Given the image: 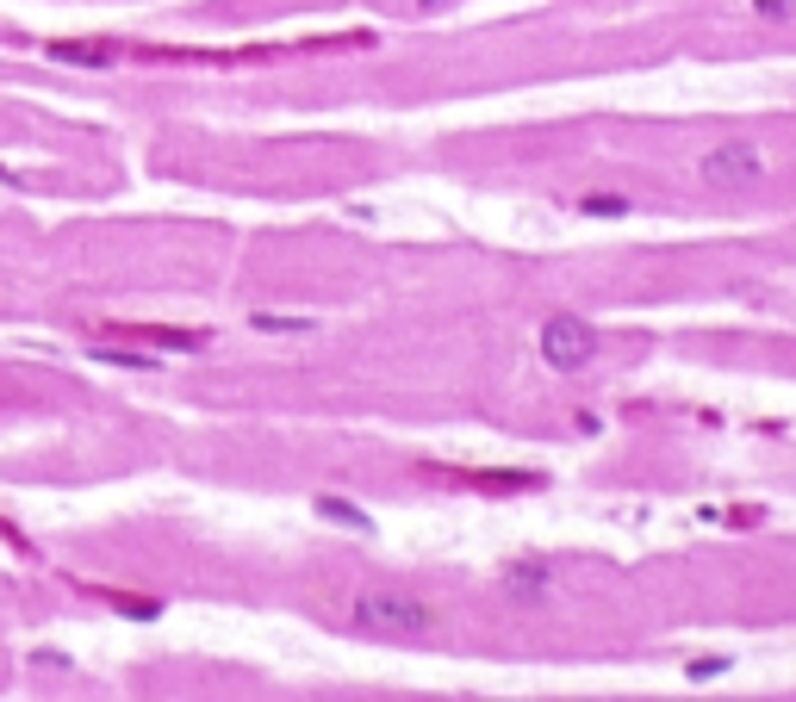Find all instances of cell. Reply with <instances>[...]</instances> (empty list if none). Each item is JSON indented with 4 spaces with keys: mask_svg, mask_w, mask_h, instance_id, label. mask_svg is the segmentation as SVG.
<instances>
[{
    "mask_svg": "<svg viewBox=\"0 0 796 702\" xmlns=\"http://www.w3.org/2000/svg\"><path fill=\"white\" fill-rule=\"evenodd\" d=\"M542 360L554 367V374H578V367H592L597 360V329L585 324V317L561 312L542 324Z\"/></svg>",
    "mask_w": 796,
    "mask_h": 702,
    "instance_id": "obj_2",
    "label": "cell"
},
{
    "mask_svg": "<svg viewBox=\"0 0 796 702\" xmlns=\"http://www.w3.org/2000/svg\"><path fill=\"white\" fill-rule=\"evenodd\" d=\"M697 174H703V187H747V181L765 174V162L753 143H722V150H709L697 162Z\"/></svg>",
    "mask_w": 796,
    "mask_h": 702,
    "instance_id": "obj_3",
    "label": "cell"
},
{
    "mask_svg": "<svg viewBox=\"0 0 796 702\" xmlns=\"http://www.w3.org/2000/svg\"><path fill=\"white\" fill-rule=\"evenodd\" d=\"M454 479H461V485H492V491H535L542 472H473V467H461Z\"/></svg>",
    "mask_w": 796,
    "mask_h": 702,
    "instance_id": "obj_5",
    "label": "cell"
},
{
    "mask_svg": "<svg viewBox=\"0 0 796 702\" xmlns=\"http://www.w3.org/2000/svg\"><path fill=\"white\" fill-rule=\"evenodd\" d=\"M250 324L262 329V336H305V329H312V317H274V312H255Z\"/></svg>",
    "mask_w": 796,
    "mask_h": 702,
    "instance_id": "obj_8",
    "label": "cell"
},
{
    "mask_svg": "<svg viewBox=\"0 0 796 702\" xmlns=\"http://www.w3.org/2000/svg\"><path fill=\"white\" fill-rule=\"evenodd\" d=\"M318 516H324V522H336V529L374 535V516H367V510H355V503H343V498H318Z\"/></svg>",
    "mask_w": 796,
    "mask_h": 702,
    "instance_id": "obj_6",
    "label": "cell"
},
{
    "mask_svg": "<svg viewBox=\"0 0 796 702\" xmlns=\"http://www.w3.org/2000/svg\"><path fill=\"white\" fill-rule=\"evenodd\" d=\"M504 591H511L516 603H542V597L554 591V572H547L542 560H523V566H511V572H504Z\"/></svg>",
    "mask_w": 796,
    "mask_h": 702,
    "instance_id": "obj_4",
    "label": "cell"
},
{
    "mask_svg": "<svg viewBox=\"0 0 796 702\" xmlns=\"http://www.w3.org/2000/svg\"><path fill=\"white\" fill-rule=\"evenodd\" d=\"M747 7H753L759 19H790V13H796V0H747Z\"/></svg>",
    "mask_w": 796,
    "mask_h": 702,
    "instance_id": "obj_10",
    "label": "cell"
},
{
    "mask_svg": "<svg viewBox=\"0 0 796 702\" xmlns=\"http://www.w3.org/2000/svg\"><path fill=\"white\" fill-rule=\"evenodd\" d=\"M722 671H728V659H691L685 678H691V684H709V678H722Z\"/></svg>",
    "mask_w": 796,
    "mask_h": 702,
    "instance_id": "obj_9",
    "label": "cell"
},
{
    "mask_svg": "<svg viewBox=\"0 0 796 702\" xmlns=\"http://www.w3.org/2000/svg\"><path fill=\"white\" fill-rule=\"evenodd\" d=\"M578 212H585V218H628V200L623 193H585Z\"/></svg>",
    "mask_w": 796,
    "mask_h": 702,
    "instance_id": "obj_7",
    "label": "cell"
},
{
    "mask_svg": "<svg viewBox=\"0 0 796 702\" xmlns=\"http://www.w3.org/2000/svg\"><path fill=\"white\" fill-rule=\"evenodd\" d=\"M423 7H442V0H423Z\"/></svg>",
    "mask_w": 796,
    "mask_h": 702,
    "instance_id": "obj_11",
    "label": "cell"
},
{
    "mask_svg": "<svg viewBox=\"0 0 796 702\" xmlns=\"http://www.w3.org/2000/svg\"><path fill=\"white\" fill-rule=\"evenodd\" d=\"M349 628L355 634H380V640H423V634H436V609L405 591H361L349 603Z\"/></svg>",
    "mask_w": 796,
    "mask_h": 702,
    "instance_id": "obj_1",
    "label": "cell"
}]
</instances>
